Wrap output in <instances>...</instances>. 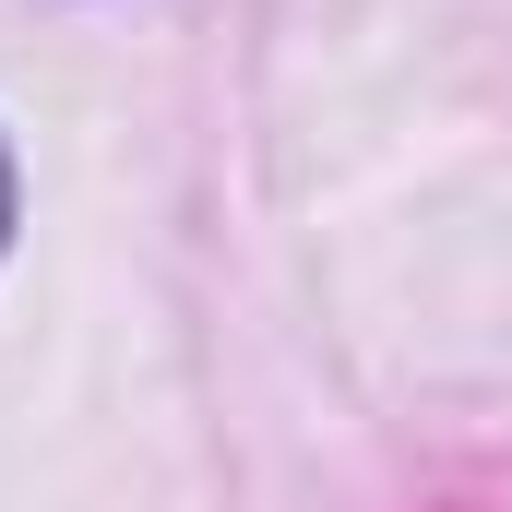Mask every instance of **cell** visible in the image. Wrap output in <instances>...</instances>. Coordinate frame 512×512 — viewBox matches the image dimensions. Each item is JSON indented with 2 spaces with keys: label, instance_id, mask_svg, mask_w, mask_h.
Listing matches in <instances>:
<instances>
[{
  "label": "cell",
  "instance_id": "6da1fadb",
  "mask_svg": "<svg viewBox=\"0 0 512 512\" xmlns=\"http://www.w3.org/2000/svg\"><path fill=\"white\" fill-rule=\"evenodd\" d=\"M0 251H12V155H0Z\"/></svg>",
  "mask_w": 512,
  "mask_h": 512
}]
</instances>
